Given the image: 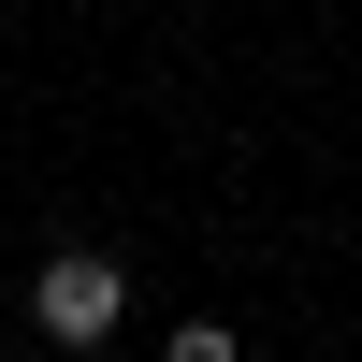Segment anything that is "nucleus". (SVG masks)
<instances>
[{
  "label": "nucleus",
  "instance_id": "nucleus-2",
  "mask_svg": "<svg viewBox=\"0 0 362 362\" xmlns=\"http://www.w3.org/2000/svg\"><path fill=\"white\" fill-rule=\"evenodd\" d=\"M160 362H247V348H232V334H218V319H189V334H174Z\"/></svg>",
  "mask_w": 362,
  "mask_h": 362
},
{
  "label": "nucleus",
  "instance_id": "nucleus-1",
  "mask_svg": "<svg viewBox=\"0 0 362 362\" xmlns=\"http://www.w3.org/2000/svg\"><path fill=\"white\" fill-rule=\"evenodd\" d=\"M29 319H44V334H58V348H102V334H116V319H131V276H116V261H102V247H58V261H44V276H29Z\"/></svg>",
  "mask_w": 362,
  "mask_h": 362
}]
</instances>
